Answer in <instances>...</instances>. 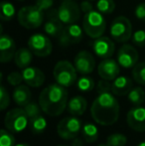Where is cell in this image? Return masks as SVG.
Listing matches in <instances>:
<instances>
[{
	"mask_svg": "<svg viewBox=\"0 0 145 146\" xmlns=\"http://www.w3.org/2000/svg\"><path fill=\"white\" fill-rule=\"evenodd\" d=\"M79 7H81V12H83L85 14L87 13V12H91V10H93V6L89 0H83V1H81V4H79Z\"/></svg>",
	"mask_w": 145,
	"mask_h": 146,
	"instance_id": "cell-40",
	"label": "cell"
},
{
	"mask_svg": "<svg viewBox=\"0 0 145 146\" xmlns=\"http://www.w3.org/2000/svg\"><path fill=\"white\" fill-rule=\"evenodd\" d=\"M27 85H19L15 87L12 94L13 100L18 106L25 108L30 102H32V94Z\"/></svg>",
	"mask_w": 145,
	"mask_h": 146,
	"instance_id": "cell-21",
	"label": "cell"
},
{
	"mask_svg": "<svg viewBox=\"0 0 145 146\" xmlns=\"http://www.w3.org/2000/svg\"><path fill=\"white\" fill-rule=\"evenodd\" d=\"M33 52L29 48H20L16 51L14 56V63L19 69H25L31 65L33 61Z\"/></svg>",
	"mask_w": 145,
	"mask_h": 146,
	"instance_id": "cell-23",
	"label": "cell"
},
{
	"mask_svg": "<svg viewBox=\"0 0 145 146\" xmlns=\"http://www.w3.org/2000/svg\"><path fill=\"white\" fill-rule=\"evenodd\" d=\"M6 80H7V83L12 87H17V86L21 85V83L24 81L22 72L21 73L20 72H12L7 76Z\"/></svg>",
	"mask_w": 145,
	"mask_h": 146,
	"instance_id": "cell-34",
	"label": "cell"
},
{
	"mask_svg": "<svg viewBox=\"0 0 145 146\" xmlns=\"http://www.w3.org/2000/svg\"><path fill=\"white\" fill-rule=\"evenodd\" d=\"M132 43L138 47H145V30H137L132 33Z\"/></svg>",
	"mask_w": 145,
	"mask_h": 146,
	"instance_id": "cell-36",
	"label": "cell"
},
{
	"mask_svg": "<svg viewBox=\"0 0 145 146\" xmlns=\"http://www.w3.org/2000/svg\"><path fill=\"white\" fill-rule=\"evenodd\" d=\"M126 122L133 130L138 132L145 131V108L138 106L130 108L126 115Z\"/></svg>",
	"mask_w": 145,
	"mask_h": 146,
	"instance_id": "cell-16",
	"label": "cell"
},
{
	"mask_svg": "<svg viewBox=\"0 0 145 146\" xmlns=\"http://www.w3.org/2000/svg\"><path fill=\"white\" fill-rule=\"evenodd\" d=\"M107 28V22L103 17V14L97 10H91L85 14L83 19V32L89 37L97 39L101 37Z\"/></svg>",
	"mask_w": 145,
	"mask_h": 146,
	"instance_id": "cell-3",
	"label": "cell"
},
{
	"mask_svg": "<svg viewBox=\"0 0 145 146\" xmlns=\"http://www.w3.org/2000/svg\"><path fill=\"white\" fill-rule=\"evenodd\" d=\"M71 146H83V142L81 138L75 137V138H73L72 140V142H71Z\"/></svg>",
	"mask_w": 145,
	"mask_h": 146,
	"instance_id": "cell-41",
	"label": "cell"
},
{
	"mask_svg": "<svg viewBox=\"0 0 145 146\" xmlns=\"http://www.w3.org/2000/svg\"><path fill=\"white\" fill-rule=\"evenodd\" d=\"M47 125H48V123H47L46 118L42 114L29 119V127L33 134H42L47 129Z\"/></svg>",
	"mask_w": 145,
	"mask_h": 146,
	"instance_id": "cell-25",
	"label": "cell"
},
{
	"mask_svg": "<svg viewBox=\"0 0 145 146\" xmlns=\"http://www.w3.org/2000/svg\"><path fill=\"white\" fill-rule=\"evenodd\" d=\"M77 74L73 64L66 60L59 61L53 70V77L56 83L65 88H70L77 83Z\"/></svg>",
	"mask_w": 145,
	"mask_h": 146,
	"instance_id": "cell-4",
	"label": "cell"
},
{
	"mask_svg": "<svg viewBox=\"0 0 145 146\" xmlns=\"http://www.w3.org/2000/svg\"><path fill=\"white\" fill-rule=\"evenodd\" d=\"M120 106L111 92L99 94L91 108L93 119L99 125L109 126L117 121Z\"/></svg>",
	"mask_w": 145,
	"mask_h": 146,
	"instance_id": "cell-1",
	"label": "cell"
},
{
	"mask_svg": "<svg viewBox=\"0 0 145 146\" xmlns=\"http://www.w3.org/2000/svg\"><path fill=\"white\" fill-rule=\"evenodd\" d=\"M10 104V96L3 85L0 87V110H5Z\"/></svg>",
	"mask_w": 145,
	"mask_h": 146,
	"instance_id": "cell-35",
	"label": "cell"
},
{
	"mask_svg": "<svg viewBox=\"0 0 145 146\" xmlns=\"http://www.w3.org/2000/svg\"><path fill=\"white\" fill-rule=\"evenodd\" d=\"M95 87V83L91 77L87 75H83L77 81V88L79 92H89L93 90Z\"/></svg>",
	"mask_w": 145,
	"mask_h": 146,
	"instance_id": "cell-28",
	"label": "cell"
},
{
	"mask_svg": "<svg viewBox=\"0 0 145 146\" xmlns=\"http://www.w3.org/2000/svg\"><path fill=\"white\" fill-rule=\"evenodd\" d=\"M24 110H25L26 114L28 115V117L30 118H33L35 116H38L40 114H42V108H41L40 104H37L35 102H30L25 108H23Z\"/></svg>",
	"mask_w": 145,
	"mask_h": 146,
	"instance_id": "cell-33",
	"label": "cell"
},
{
	"mask_svg": "<svg viewBox=\"0 0 145 146\" xmlns=\"http://www.w3.org/2000/svg\"><path fill=\"white\" fill-rule=\"evenodd\" d=\"M127 98L128 100L135 106H141L145 102V92L143 88L140 87L132 88L131 90L128 92Z\"/></svg>",
	"mask_w": 145,
	"mask_h": 146,
	"instance_id": "cell-26",
	"label": "cell"
},
{
	"mask_svg": "<svg viewBox=\"0 0 145 146\" xmlns=\"http://www.w3.org/2000/svg\"><path fill=\"white\" fill-rule=\"evenodd\" d=\"M53 4H54V0H36L35 5H37L41 10L45 12L51 10V8L53 7Z\"/></svg>",
	"mask_w": 145,
	"mask_h": 146,
	"instance_id": "cell-38",
	"label": "cell"
},
{
	"mask_svg": "<svg viewBox=\"0 0 145 146\" xmlns=\"http://www.w3.org/2000/svg\"><path fill=\"white\" fill-rule=\"evenodd\" d=\"M57 146H67V145H57ZM71 146V145H70Z\"/></svg>",
	"mask_w": 145,
	"mask_h": 146,
	"instance_id": "cell-45",
	"label": "cell"
},
{
	"mask_svg": "<svg viewBox=\"0 0 145 146\" xmlns=\"http://www.w3.org/2000/svg\"><path fill=\"white\" fill-rule=\"evenodd\" d=\"M48 20L44 24V31L46 35L51 37H59L64 29V24L60 21L57 16L56 10H49L48 12Z\"/></svg>",
	"mask_w": 145,
	"mask_h": 146,
	"instance_id": "cell-19",
	"label": "cell"
},
{
	"mask_svg": "<svg viewBox=\"0 0 145 146\" xmlns=\"http://www.w3.org/2000/svg\"><path fill=\"white\" fill-rule=\"evenodd\" d=\"M16 53V43L9 35L2 33L0 36V62L8 63L14 59Z\"/></svg>",
	"mask_w": 145,
	"mask_h": 146,
	"instance_id": "cell-17",
	"label": "cell"
},
{
	"mask_svg": "<svg viewBox=\"0 0 145 146\" xmlns=\"http://www.w3.org/2000/svg\"><path fill=\"white\" fill-rule=\"evenodd\" d=\"M14 133L8 129H1L0 130V146H15L16 139L14 137Z\"/></svg>",
	"mask_w": 145,
	"mask_h": 146,
	"instance_id": "cell-31",
	"label": "cell"
},
{
	"mask_svg": "<svg viewBox=\"0 0 145 146\" xmlns=\"http://www.w3.org/2000/svg\"><path fill=\"white\" fill-rule=\"evenodd\" d=\"M73 66L81 75H89L93 73L95 67V61L89 52L83 50L75 55L73 59Z\"/></svg>",
	"mask_w": 145,
	"mask_h": 146,
	"instance_id": "cell-12",
	"label": "cell"
},
{
	"mask_svg": "<svg viewBox=\"0 0 145 146\" xmlns=\"http://www.w3.org/2000/svg\"><path fill=\"white\" fill-rule=\"evenodd\" d=\"M17 19L19 24L26 29H36L44 21V11L37 5L24 6L18 11Z\"/></svg>",
	"mask_w": 145,
	"mask_h": 146,
	"instance_id": "cell-5",
	"label": "cell"
},
{
	"mask_svg": "<svg viewBox=\"0 0 145 146\" xmlns=\"http://www.w3.org/2000/svg\"><path fill=\"white\" fill-rule=\"evenodd\" d=\"M17 1H24V0H17Z\"/></svg>",
	"mask_w": 145,
	"mask_h": 146,
	"instance_id": "cell-46",
	"label": "cell"
},
{
	"mask_svg": "<svg viewBox=\"0 0 145 146\" xmlns=\"http://www.w3.org/2000/svg\"><path fill=\"white\" fill-rule=\"evenodd\" d=\"M107 143L109 146H125L127 143V137L121 133H113L107 136Z\"/></svg>",
	"mask_w": 145,
	"mask_h": 146,
	"instance_id": "cell-32",
	"label": "cell"
},
{
	"mask_svg": "<svg viewBox=\"0 0 145 146\" xmlns=\"http://www.w3.org/2000/svg\"><path fill=\"white\" fill-rule=\"evenodd\" d=\"M28 48L33 52L35 56L44 58L52 53L53 46L48 35H45L43 33H36L30 36L28 40Z\"/></svg>",
	"mask_w": 145,
	"mask_h": 146,
	"instance_id": "cell-10",
	"label": "cell"
},
{
	"mask_svg": "<svg viewBox=\"0 0 145 146\" xmlns=\"http://www.w3.org/2000/svg\"><path fill=\"white\" fill-rule=\"evenodd\" d=\"M132 78L139 85L145 86V63L136 64L132 68Z\"/></svg>",
	"mask_w": 145,
	"mask_h": 146,
	"instance_id": "cell-29",
	"label": "cell"
},
{
	"mask_svg": "<svg viewBox=\"0 0 145 146\" xmlns=\"http://www.w3.org/2000/svg\"><path fill=\"white\" fill-rule=\"evenodd\" d=\"M22 75L25 84L32 88H40L45 82V75L40 69L36 67H29L22 70Z\"/></svg>",
	"mask_w": 145,
	"mask_h": 146,
	"instance_id": "cell-18",
	"label": "cell"
},
{
	"mask_svg": "<svg viewBox=\"0 0 145 146\" xmlns=\"http://www.w3.org/2000/svg\"><path fill=\"white\" fill-rule=\"evenodd\" d=\"M109 32L113 41L118 43L126 42L132 37L131 22L124 16H118L111 22Z\"/></svg>",
	"mask_w": 145,
	"mask_h": 146,
	"instance_id": "cell-8",
	"label": "cell"
},
{
	"mask_svg": "<svg viewBox=\"0 0 145 146\" xmlns=\"http://www.w3.org/2000/svg\"><path fill=\"white\" fill-rule=\"evenodd\" d=\"M97 73L101 79L109 82L113 81L119 76L120 65L117 61L111 58L103 59V61L97 66Z\"/></svg>",
	"mask_w": 145,
	"mask_h": 146,
	"instance_id": "cell-14",
	"label": "cell"
},
{
	"mask_svg": "<svg viewBox=\"0 0 145 146\" xmlns=\"http://www.w3.org/2000/svg\"><path fill=\"white\" fill-rule=\"evenodd\" d=\"M69 94L65 87L59 84H51L39 96V104L43 112L49 116H59L65 111L69 102Z\"/></svg>",
	"mask_w": 145,
	"mask_h": 146,
	"instance_id": "cell-2",
	"label": "cell"
},
{
	"mask_svg": "<svg viewBox=\"0 0 145 146\" xmlns=\"http://www.w3.org/2000/svg\"><path fill=\"white\" fill-rule=\"evenodd\" d=\"M63 1H64V0H63Z\"/></svg>",
	"mask_w": 145,
	"mask_h": 146,
	"instance_id": "cell-48",
	"label": "cell"
},
{
	"mask_svg": "<svg viewBox=\"0 0 145 146\" xmlns=\"http://www.w3.org/2000/svg\"><path fill=\"white\" fill-rule=\"evenodd\" d=\"M0 10H1V18L2 21H10L14 18L16 14L15 6L9 1H2L0 4Z\"/></svg>",
	"mask_w": 145,
	"mask_h": 146,
	"instance_id": "cell-27",
	"label": "cell"
},
{
	"mask_svg": "<svg viewBox=\"0 0 145 146\" xmlns=\"http://www.w3.org/2000/svg\"><path fill=\"white\" fill-rule=\"evenodd\" d=\"M87 108V102L83 96H75L69 100L67 110L71 115L81 116L85 112Z\"/></svg>",
	"mask_w": 145,
	"mask_h": 146,
	"instance_id": "cell-22",
	"label": "cell"
},
{
	"mask_svg": "<svg viewBox=\"0 0 145 146\" xmlns=\"http://www.w3.org/2000/svg\"><path fill=\"white\" fill-rule=\"evenodd\" d=\"M95 7L99 12L103 14H110L115 9V3L113 0H97Z\"/></svg>",
	"mask_w": 145,
	"mask_h": 146,
	"instance_id": "cell-30",
	"label": "cell"
},
{
	"mask_svg": "<svg viewBox=\"0 0 145 146\" xmlns=\"http://www.w3.org/2000/svg\"><path fill=\"white\" fill-rule=\"evenodd\" d=\"M97 146H109L107 143H101V144H99Z\"/></svg>",
	"mask_w": 145,
	"mask_h": 146,
	"instance_id": "cell-44",
	"label": "cell"
},
{
	"mask_svg": "<svg viewBox=\"0 0 145 146\" xmlns=\"http://www.w3.org/2000/svg\"><path fill=\"white\" fill-rule=\"evenodd\" d=\"M134 14H135L136 18L141 21H145V2L140 3L136 6L135 10H134Z\"/></svg>",
	"mask_w": 145,
	"mask_h": 146,
	"instance_id": "cell-39",
	"label": "cell"
},
{
	"mask_svg": "<svg viewBox=\"0 0 145 146\" xmlns=\"http://www.w3.org/2000/svg\"><path fill=\"white\" fill-rule=\"evenodd\" d=\"M137 146H145V140L144 141H141L140 143H138Z\"/></svg>",
	"mask_w": 145,
	"mask_h": 146,
	"instance_id": "cell-43",
	"label": "cell"
},
{
	"mask_svg": "<svg viewBox=\"0 0 145 146\" xmlns=\"http://www.w3.org/2000/svg\"><path fill=\"white\" fill-rule=\"evenodd\" d=\"M89 1H95V0H89Z\"/></svg>",
	"mask_w": 145,
	"mask_h": 146,
	"instance_id": "cell-47",
	"label": "cell"
},
{
	"mask_svg": "<svg viewBox=\"0 0 145 146\" xmlns=\"http://www.w3.org/2000/svg\"><path fill=\"white\" fill-rule=\"evenodd\" d=\"M132 88V81L126 76H118L111 83V92L114 96H123L128 94Z\"/></svg>",
	"mask_w": 145,
	"mask_h": 146,
	"instance_id": "cell-20",
	"label": "cell"
},
{
	"mask_svg": "<svg viewBox=\"0 0 145 146\" xmlns=\"http://www.w3.org/2000/svg\"><path fill=\"white\" fill-rule=\"evenodd\" d=\"M81 134L85 142L95 143L99 139V129L95 124L91 122H87L83 125Z\"/></svg>",
	"mask_w": 145,
	"mask_h": 146,
	"instance_id": "cell-24",
	"label": "cell"
},
{
	"mask_svg": "<svg viewBox=\"0 0 145 146\" xmlns=\"http://www.w3.org/2000/svg\"><path fill=\"white\" fill-rule=\"evenodd\" d=\"M97 94L111 92V84L109 83V81H107V80H99L97 85Z\"/></svg>",
	"mask_w": 145,
	"mask_h": 146,
	"instance_id": "cell-37",
	"label": "cell"
},
{
	"mask_svg": "<svg viewBox=\"0 0 145 146\" xmlns=\"http://www.w3.org/2000/svg\"><path fill=\"white\" fill-rule=\"evenodd\" d=\"M4 125L12 133H20L29 125V117L24 108H12L6 112Z\"/></svg>",
	"mask_w": 145,
	"mask_h": 146,
	"instance_id": "cell-6",
	"label": "cell"
},
{
	"mask_svg": "<svg viewBox=\"0 0 145 146\" xmlns=\"http://www.w3.org/2000/svg\"><path fill=\"white\" fill-rule=\"evenodd\" d=\"M81 7L73 0H64L57 9V16L64 25L73 24L81 17Z\"/></svg>",
	"mask_w": 145,
	"mask_h": 146,
	"instance_id": "cell-9",
	"label": "cell"
},
{
	"mask_svg": "<svg viewBox=\"0 0 145 146\" xmlns=\"http://www.w3.org/2000/svg\"><path fill=\"white\" fill-rule=\"evenodd\" d=\"M120 67L124 69H132L138 62V52L132 45L124 44L117 52V60Z\"/></svg>",
	"mask_w": 145,
	"mask_h": 146,
	"instance_id": "cell-11",
	"label": "cell"
},
{
	"mask_svg": "<svg viewBox=\"0 0 145 146\" xmlns=\"http://www.w3.org/2000/svg\"><path fill=\"white\" fill-rule=\"evenodd\" d=\"M91 47H93V53L95 54V56H97L101 59L110 58L114 54V50H115L113 41L105 36H101L95 39Z\"/></svg>",
	"mask_w": 145,
	"mask_h": 146,
	"instance_id": "cell-15",
	"label": "cell"
},
{
	"mask_svg": "<svg viewBox=\"0 0 145 146\" xmlns=\"http://www.w3.org/2000/svg\"><path fill=\"white\" fill-rule=\"evenodd\" d=\"M15 146H31V145L27 144V143H18V144H16Z\"/></svg>",
	"mask_w": 145,
	"mask_h": 146,
	"instance_id": "cell-42",
	"label": "cell"
},
{
	"mask_svg": "<svg viewBox=\"0 0 145 146\" xmlns=\"http://www.w3.org/2000/svg\"><path fill=\"white\" fill-rule=\"evenodd\" d=\"M81 120L77 116H67L64 117L57 126V132L61 138L65 140H73L79 136V132L83 129Z\"/></svg>",
	"mask_w": 145,
	"mask_h": 146,
	"instance_id": "cell-7",
	"label": "cell"
},
{
	"mask_svg": "<svg viewBox=\"0 0 145 146\" xmlns=\"http://www.w3.org/2000/svg\"><path fill=\"white\" fill-rule=\"evenodd\" d=\"M83 39V29L77 24H69L63 29L59 36V42L62 46L77 44Z\"/></svg>",
	"mask_w": 145,
	"mask_h": 146,
	"instance_id": "cell-13",
	"label": "cell"
}]
</instances>
